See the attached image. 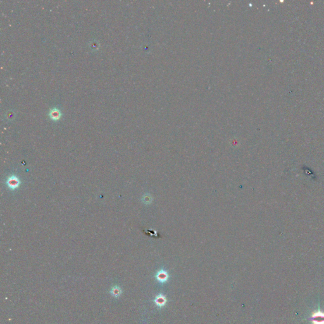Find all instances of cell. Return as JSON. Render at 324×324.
<instances>
[{
  "label": "cell",
  "mask_w": 324,
  "mask_h": 324,
  "mask_svg": "<svg viewBox=\"0 0 324 324\" xmlns=\"http://www.w3.org/2000/svg\"><path fill=\"white\" fill-rule=\"evenodd\" d=\"M307 320L312 322V324H324V313L320 310L313 312Z\"/></svg>",
  "instance_id": "obj_1"
},
{
  "label": "cell",
  "mask_w": 324,
  "mask_h": 324,
  "mask_svg": "<svg viewBox=\"0 0 324 324\" xmlns=\"http://www.w3.org/2000/svg\"><path fill=\"white\" fill-rule=\"evenodd\" d=\"M155 303L158 307H163L167 303V298L163 294H158L155 299Z\"/></svg>",
  "instance_id": "obj_2"
},
{
  "label": "cell",
  "mask_w": 324,
  "mask_h": 324,
  "mask_svg": "<svg viewBox=\"0 0 324 324\" xmlns=\"http://www.w3.org/2000/svg\"><path fill=\"white\" fill-rule=\"evenodd\" d=\"M156 277L157 279V280L160 282H165L167 281L168 279V273L164 270H160L157 275H156Z\"/></svg>",
  "instance_id": "obj_3"
},
{
  "label": "cell",
  "mask_w": 324,
  "mask_h": 324,
  "mask_svg": "<svg viewBox=\"0 0 324 324\" xmlns=\"http://www.w3.org/2000/svg\"><path fill=\"white\" fill-rule=\"evenodd\" d=\"M19 184V181L17 177L15 176L11 177L8 181V185L12 189L17 188Z\"/></svg>",
  "instance_id": "obj_4"
},
{
  "label": "cell",
  "mask_w": 324,
  "mask_h": 324,
  "mask_svg": "<svg viewBox=\"0 0 324 324\" xmlns=\"http://www.w3.org/2000/svg\"><path fill=\"white\" fill-rule=\"evenodd\" d=\"M121 293H122V291H121V289L118 287V286H115L113 287L111 290V294L115 297V298H117L119 296H120L121 294Z\"/></svg>",
  "instance_id": "obj_5"
},
{
  "label": "cell",
  "mask_w": 324,
  "mask_h": 324,
  "mask_svg": "<svg viewBox=\"0 0 324 324\" xmlns=\"http://www.w3.org/2000/svg\"><path fill=\"white\" fill-rule=\"evenodd\" d=\"M51 116H52L51 117L55 118H56L57 117H59V112H58V111H56V110L53 111L52 112Z\"/></svg>",
  "instance_id": "obj_6"
}]
</instances>
